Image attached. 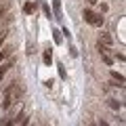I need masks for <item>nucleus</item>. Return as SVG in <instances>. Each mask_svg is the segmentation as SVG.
Returning <instances> with one entry per match:
<instances>
[{
  "mask_svg": "<svg viewBox=\"0 0 126 126\" xmlns=\"http://www.w3.org/2000/svg\"><path fill=\"white\" fill-rule=\"evenodd\" d=\"M109 107H113V109H120V103H118L116 99H109Z\"/></svg>",
  "mask_w": 126,
  "mask_h": 126,
  "instance_id": "9",
  "label": "nucleus"
},
{
  "mask_svg": "<svg viewBox=\"0 0 126 126\" xmlns=\"http://www.w3.org/2000/svg\"><path fill=\"white\" fill-rule=\"evenodd\" d=\"M34 9H36V6L32 4V2H25V4H23V13H27V15L34 13Z\"/></svg>",
  "mask_w": 126,
  "mask_h": 126,
  "instance_id": "5",
  "label": "nucleus"
},
{
  "mask_svg": "<svg viewBox=\"0 0 126 126\" xmlns=\"http://www.w3.org/2000/svg\"><path fill=\"white\" fill-rule=\"evenodd\" d=\"M84 19L90 23V25H93V21H94V13H93L90 9H84Z\"/></svg>",
  "mask_w": 126,
  "mask_h": 126,
  "instance_id": "3",
  "label": "nucleus"
},
{
  "mask_svg": "<svg viewBox=\"0 0 126 126\" xmlns=\"http://www.w3.org/2000/svg\"><path fill=\"white\" fill-rule=\"evenodd\" d=\"M11 65H13V61H9V63H4V65H2V67H0V80H2V78H4V74H6V69H9Z\"/></svg>",
  "mask_w": 126,
  "mask_h": 126,
  "instance_id": "4",
  "label": "nucleus"
},
{
  "mask_svg": "<svg viewBox=\"0 0 126 126\" xmlns=\"http://www.w3.org/2000/svg\"><path fill=\"white\" fill-rule=\"evenodd\" d=\"M44 63H46V65L53 63V55H50V53H44Z\"/></svg>",
  "mask_w": 126,
  "mask_h": 126,
  "instance_id": "8",
  "label": "nucleus"
},
{
  "mask_svg": "<svg viewBox=\"0 0 126 126\" xmlns=\"http://www.w3.org/2000/svg\"><path fill=\"white\" fill-rule=\"evenodd\" d=\"M101 38H103V42H105V44H111V38H109L107 34H103V36H101Z\"/></svg>",
  "mask_w": 126,
  "mask_h": 126,
  "instance_id": "10",
  "label": "nucleus"
},
{
  "mask_svg": "<svg viewBox=\"0 0 126 126\" xmlns=\"http://www.w3.org/2000/svg\"><path fill=\"white\" fill-rule=\"evenodd\" d=\"M111 76H113V80H118V82H120V84H124V76H120V74H118V72H113Z\"/></svg>",
  "mask_w": 126,
  "mask_h": 126,
  "instance_id": "7",
  "label": "nucleus"
},
{
  "mask_svg": "<svg viewBox=\"0 0 126 126\" xmlns=\"http://www.w3.org/2000/svg\"><path fill=\"white\" fill-rule=\"evenodd\" d=\"M19 97H21V86H17V82H13L2 94V109H9L13 103H17Z\"/></svg>",
  "mask_w": 126,
  "mask_h": 126,
  "instance_id": "1",
  "label": "nucleus"
},
{
  "mask_svg": "<svg viewBox=\"0 0 126 126\" xmlns=\"http://www.w3.org/2000/svg\"><path fill=\"white\" fill-rule=\"evenodd\" d=\"M44 15H46V17H48V19H50V9H48V6H46V4H44Z\"/></svg>",
  "mask_w": 126,
  "mask_h": 126,
  "instance_id": "12",
  "label": "nucleus"
},
{
  "mask_svg": "<svg viewBox=\"0 0 126 126\" xmlns=\"http://www.w3.org/2000/svg\"><path fill=\"white\" fill-rule=\"evenodd\" d=\"M11 53H13V46H6V48L0 50V61H4L6 57H11Z\"/></svg>",
  "mask_w": 126,
  "mask_h": 126,
  "instance_id": "2",
  "label": "nucleus"
},
{
  "mask_svg": "<svg viewBox=\"0 0 126 126\" xmlns=\"http://www.w3.org/2000/svg\"><path fill=\"white\" fill-rule=\"evenodd\" d=\"M4 38H6V32H0V44L4 42Z\"/></svg>",
  "mask_w": 126,
  "mask_h": 126,
  "instance_id": "11",
  "label": "nucleus"
},
{
  "mask_svg": "<svg viewBox=\"0 0 126 126\" xmlns=\"http://www.w3.org/2000/svg\"><path fill=\"white\" fill-rule=\"evenodd\" d=\"M93 25H103V17H101V15H94V21H93Z\"/></svg>",
  "mask_w": 126,
  "mask_h": 126,
  "instance_id": "6",
  "label": "nucleus"
},
{
  "mask_svg": "<svg viewBox=\"0 0 126 126\" xmlns=\"http://www.w3.org/2000/svg\"><path fill=\"white\" fill-rule=\"evenodd\" d=\"M97 2H99V0H88V4H97Z\"/></svg>",
  "mask_w": 126,
  "mask_h": 126,
  "instance_id": "13",
  "label": "nucleus"
}]
</instances>
